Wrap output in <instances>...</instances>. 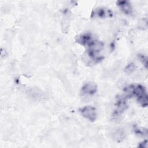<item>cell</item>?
<instances>
[{
  "label": "cell",
  "mask_w": 148,
  "mask_h": 148,
  "mask_svg": "<svg viewBox=\"0 0 148 148\" xmlns=\"http://www.w3.org/2000/svg\"><path fill=\"white\" fill-rule=\"evenodd\" d=\"M125 91L128 96L135 95L138 102L142 107H146L148 105L147 94L145 88L140 85H130L125 88Z\"/></svg>",
  "instance_id": "6da1fadb"
},
{
  "label": "cell",
  "mask_w": 148,
  "mask_h": 148,
  "mask_svg": "<svg viewBox=\"0 0 148 148\" xmlns=\"http://www.w3.org/2000/svg\"><path fill=\"white\" fill-rule=\"evenodd\" d=\"M80 112L84 117L91 121H94L97 119L96 109L92 106H86L81 108Z\"/></svg>",
  "instance_id": "7a4b0ae2"
},
{
  "label": "cell",
  "mask_w": 148,
  "mask_h": 148,
  "mask_svg": "<svg viewBox=\"0 0 148 148\" xmlns=\"http://www.w3.org/2000/svg\"><path fill=\"white\" fill-rule=\"evenodd\" d=\"M97 91V86L94 82H88L84 84L81 88L80 92L83 95H94Z\"/></svg>",
  "instance_id": "3957f363"
},
{
  "label": "cell",
  "mask_w": 148,
  "mask_h": 148,
  "mask_svg": "<svg viewBox=\"0 0 148 148\" xmlns=\"http://www.w3.org/2000/svg\"><path fill=\"white\" fill-rule=\"evenodd\" d=\"M113 16V13L111 10L104 8H98L92 12L91 16L92 17L106 18L110 17Z\"/></svg>",
  "instance_id": "277c9868"
},
{
  "label": "cell",
  "mask_w": 148,
  "mask_h": 148,
  "mask_svg": "<svg viewBox=\"0 0 148 148\" xmlns=\"http://www.w3.org/2000/svg\"><path fill=\"white\" fill-rule=\"evenodd\" d=\"M93 40L92 37L90 34H84L80 35H79L76 38V42L79 44L88 46L90 43Z\"/></svg>",
  "instance_id": "5b68a950"
},
{
  "label": "cell",
  "mask_w": 148,
  "mask_h": 148,
  "mask_svg": "<svg viewBox=\"0 0 148 148\" xmlns=\"http://www.w3.org/2000/svg\"><path fill=\"white\" fill-rule=\"evenodd\" d=\"M117 5L120 7L121 10L127 14H130L132 12V7L130 3L127 1H118L117 2Z\"/></svg>",
  "instance_id": "8992f818"
},
{
  "label": "cell",
  "mask_w": 148,
  "mask_h": 148,
  "mask_svg": "<svg viewBox=\"0 0 148 148\" xmlns=\"http://www.w3.org/2000/svg\"><path fill=\"white\" fill-rule=\"evenodd\" d=\"M127 107L126 100L124 98L121 97L117 101V109L115 110L114 115L117 116L122 113Z\"/></svg>",
  "instance_id": "52a82bcc"
},
{
  "label": "cell",
  "mask_w": 148,
  "mask_h": 148,
  "mask_svg": "<svg viewBox=\"0 0 148 148\" xmlns=\"http://www.w3.org/2000/svg\"><path fill=\"white\" fill-rule=\"evenodd\" d=\"M124 134H125L123 130L121 128H119L116 130V131L113 132V138L117 142H120L124 139L125 136Z\"/></svg>",
  "instance_id": "ba28073f"
},
{
  "label": "cell",
  "mask_w": 148,
  "mask_h": 148,
  "mask_svg": "<svg viewBox=\"0 0 148 148\" xmlns=\"http://www.w3.org/2000/svg\"><path fill=\"white\" fill-rule=\"evenodd\" d=\"M134 131L137 135H138L139 136L145 137V136H147V128L135 127L134 128Z\"/></svg>",
  "instance_id": "9c48e42d"
},
{
  "label": "cell",
  "mask_w": 148,
  "mask_h": 148,
  "mask_svg": "<svg viewBox=\"0 0 148 148\" xmlns=\"http://www.w3.org/2000/svg\"><path fill=\"white\" fill-rule=\"evenodd\" d=\"M29 93L31 94V97L35 98L36 99H38V98L42 99V98L44 97L43 96V93H42V92H38L37 90H32L31 91L29 92Z\"/></svg>",
  "instance_id": "30bf717a"
},
{
  "label": "cell",
  "mask_w": 148,
  "mask_h": 148,
  "mask_svg": "<svg viewBox=\"0 0 148 148\" xmlns=\"http://www.w3.org/2000/svg\"><path fill=\"white\" fill-rule=\"evenodd\" d=\"M135 69V64H132V63H130L125 68V72L127 73H132L133 71H134Z\"/></svg>",
  "instance_id": "8fae6325"
},
{
  "label": "cell",
  "mask_w": 148,
  "mask_h": 148,
  "mask_svg": "<svg viewBox=\"0 0 148 148\" xmlns=\"http://www.w3.org/2000/svg\"><path fill=\"white\" fill-rule=\"evenodd\" d=\"M138 58L140 60V61L143 63V64L145 66V67L147 68V57L143 54H139L138 55Z\"/></svg>",
  "instance_id": "7c38bea8"
},
{
  "label": "cell",
  "mask_w": 148,
  "mask_h": 148,
  "mask_svg": "<svg viewBox=\"0 0 148 148\" xmlns=\"http://www.w3.org/2000/svg\"><path fill=\"white\" fill-rule=\"evenodd\" d=\"M138 147H147V140H143V142H142L141 143H139V145H138Z\"/></svg>",
  "instance_id": "4fadbf2b"
}]
</instances>
